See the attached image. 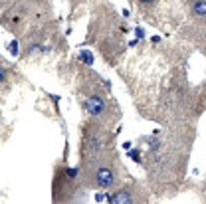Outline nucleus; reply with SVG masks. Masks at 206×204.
<instances>
[{"mask_svg": "<svg viewBox=\"0 0 206 204\" xmlns=\"http://www.w3.org/2000/svg\"><path fill=\"white\" fill-rule=\"evenodd\" d=\"M79 57L87 64V66H93V56L87 52V50H81V52H79Z\"/></svg>", "mask_w": 206, "mask_h": 204, "instance_id": "4", "label": "nucleus"}, {"mask_svg": "<svg viewBox=\"0 0 206 204\" xmlns=\"http://www.w3.org/2000/svg\"><path fill=\"white\" fill-rule=\"evenodd\" d=\"M18 52V42H12L10 44V54H16Z\"/></svg>", "mask_w": 206, "mask_h": 204, "instance_id": "6", "label": "nucleus"}, {"mask_svg": "<svg viewBox=\"0 0 206 204\" xmlns=\"http://www.w3.org/2000/svg\"><path fill=\"white\" fill-rule=\"evenodd\" d=\"M133 198H131V194L127 192V190H121L119 194H115V196H109V202H115V204H125V202H131Z\"/></svg>", "mask_w": 206, "mask_h": 204, "instance_id": "3", "label": "nucleus"}, {"mask_svg": "<svg viewBox=\"0 0 206 204\" xmlns=\"http://www.w3.org/2000/svg\"><path fill=\"white\" fill-rule=\"evenodd\" d=\"M103 107H105V103H103V97H99V95H93L87 99V111L91 115H99L103 111Z\"/></svg>", "mask_w": 206, "mask_h": 204, "instance_id": "1", "label": "nucleus"}, {"mask_svg": "<svg viewBox=\"0 0 206 204\" xmlns=\"http://www.w3.org/2000/svg\"><path fill=\"white\" fill-rule=\"evenodd\" d=\"M129 155H131V159H133V160H139V151H131Z\"/></svg>", "mask_w": 206, "mask_h": 204, "instance_id": "7", "label": "nucleus"}, {"mask_svg": "<svg viewBox=\"0 0 206 204\" xmlns=\"http://www.w3.org/2000/svg\"><path fill=\"white\" fill-rule=\"evenodd\" d=\"M97 184L103 186V188L111 186V184H113V170H109V169H99L97 170Z\"/></svg>", "mask_w": 206, "mask_h": 204, "instance_id": "2", "label": "nucleus"}, {"mask_svg": "<svg viewBox=\"0 0 206 204\" xmlns=\"http://www.w3.org/2000/svg\"><path fill=\"white\" fill-rule=\"evenodd\" d=\"M194 12H196V14H200V16H204V14H206V2L198 0V2L194 4Z\"/></svg>", "mask_w": 206, "mask_h": 204, "instance_id": "5", "label": "nucleus"}, {"mask_svg": "<svg viewBox=\"0 0 206 204\" xmlns=\"http://www.w3.org/2000/svg\"><path fill=\"white\" fill-rule=\"evenodd\" d=\"M135 32H137V36H139V38H143V36H145V32H143V30H141V28H137V30H135Z\"/></svg>", "mask_w": 206, "mask_h": 204, "instance_id": "8", "label": "nucleus"}, {"mask_svg": "<svg viewBox=\"0 0 206 204\" xmlns=\"http://www.w3.org/2000/svg\"><path fill=\"white\" fill-rule=\"evenodd\" d=\"M141 2H145V4H149V2H153V0H141Z\"/></svg>", "mask_w": 206, "mask_h": 204, "instance_id": "9", "label": "nucleus"}]
</instances>
